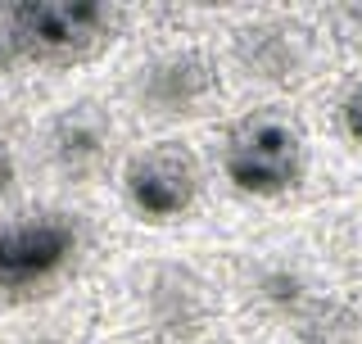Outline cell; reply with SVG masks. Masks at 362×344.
<instances>
[{"mask_svg": "<svg viewBox=\"0 0 362 344\" xmlns=\"http://www.w3.org/2000/svg\"><path fill=\"white\" fill-rule=\"evenodd\" d=\"M303 150L281 118H249L226 141V177L245 195H281L299 181Z\"/></svg>", "mask_w": 362, "mask_h": 344, "instance_id": "3957f363", "label": "cell"}, {"mask_svg": "<svg viewBox=\"0 0 362 344\" xmlns=\"http://www.w3.org/2000/svg\"><path fill=\"white\" fill-rule=\"evenodd\" d=\"M127 204L150 222H168V217L186 213L199 195V168L190 150L181 145H150L145 154H136L122 177Z\"/></svg>", "mask_w": 362, "mask_h": 344, "instance_id": "277c9868", "label": "cell"}, {"mask_svg": "<svg viewBox=\"0 0 362 344\" xmlns=\"http://www.w3.org/2000/svg\"><path fill=\"white\" fill-rule=\"evenodd\" d=\"M14 181H18V159H14V150H9L5 141H0V200L14 190Z\"/></svg>", "mask_w": 362, "mask_h": 344, "instance_id": "ba28073f", "label": "cell"}, {"mask_svg": "<svg viewBox=\"0 0 362 344\" xmlns=\"http://www.w3.org/2000/svg\"><path fill=\"white\" fill-rule=\"evenodd\" d=\"M77 222L59 213H32L0 222V294H28L73 263Z\"/></svg>", "mask_w": 362, "mask_h": 344, "instance_id": "7a4b0ae2", "label": "cell"}, {"mask_svg": "<svg viewBox=\"0 0 362 344\" xmlns=\"http://www.w3.org/2000/svg\"><path fill=\"white\" fill-rule=\"evenodd\" d=\"M105 154V127L90 113H68V118L54 122L50 132V159L54 168H64L68 177H86L90 168Z\"/></svg>", "mask_w": 362, "mask_h": 344, "instance_id": "5b68a950", "label": "cell"}, {"mask_svg": "<svg viewBox=\"0 0 362 344\" xmlns=\"http://www.w3.org/2000/svg\"><path fill=\"white\" fill-rule=\"evenodd\" d=\"M339 122H344V132L362 145V86L344 100V109H339Z\"/></svg>", "mask_w": 362, "mask_h": 344, "instance_id": "52a82bcc", "label": "cell"}, {"mask_svg": "<svg viewBox=\"0 0 362 344\" xmlns=\"http://www.w3.org/2000/svg\"><path fill=\"white\" fill-rule=\"evenodd\" d=\"M209 91V68L190 55H173V59L154 64V73L145 77V96L158 109H186Z\"/></svg>", "mask_w": 362, "mask_h": 344, "instance_id": "8992f818", "label": "cell"}, {"mask_svg": "<svg viewBox=\"0 0 362 344\" xmlns=\"http://www.w3.org/2000/svg\"><path fill=\"white\" fill-rule=\"evenodd\" d=\"M109 9L90 0H28L0 9V41L32 64H68L95 50Z\"/></svg>", "mask_w": 362, "mask_h": 344, "instance_id": "6da1fadb", "label": "cell"}]
</instances>
